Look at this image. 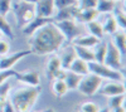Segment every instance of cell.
<instances>
[{"label":"cell","mask_w":126,"mask_h":112,"mask_svg":"<svg viewBox=\"0 0 126 112\" xmlns=\"http://www.w3.org/2000/svg\"><path fill=\"white\" fill-rule=\"evenodd\" d=\"M110 112H126V110H125V106H120V107L110 110Z\"/></svg>","instance_id":"74e56055"},{"label":"cell","mask_w":126,"mask_h":112,"mask_svg":"<svg viewBox=\"0 0 126 112\" xmlns=\"http://www.w3.org/2000/svg\"><path fill=\"white\" fill-rule=\"evenodd\" d=\"M9 50H10V44H9V42L0 38V57L8 54Z\"/></svg>","instance_id":"d590c367"},{"label":"cell","mask_w":126,"mask_h":112,"mask_svg":"<svg viewBox=\"0 0 126 112\" xmlns=\"http://www.w3.org/2000/svg\"><path fill=\"white\" fill-rule=\"evenodd\" d=\"M0 33L3 35L8 37V38H14V34H13V29L10 27L9 22L6 20V16H3L0 15Z\"/></svg>","instance_id":"83f0119b"},{"label":"cell","mask_w":126,"mask_h":112,"mask_svg":"<svg viewBox=\"0 0 126 112\" xmlns=\"http://www.w3.org/2000/svg\"><path fill=\"white\" fill-rule=\"evenodd\" d=\"M68 70H71V72L76 73V74H79V76H86V74L90 73L88 63L85 62V60H82V59H79V58H76L71 63Z\"/></svg>","instance_id":"d6986e66"},{"label":"cell","mask_w":126,"mask_h":112,"mask_svg":"<svg viewBox=\"0 0 126 112\" xmlns=\"http://www.w3.org/2000/svg\"><path fill=\"white\" fill-rule=\"evenodd\" d=\"M98 112H110V108L109 107H105V108H101Z\"/></svg>","instance_id":"60d3db41"},{"label":"cell","mask_w":126,"mask_h":112,"mask_svg":"<svg viewBox=\"0 0 126 112\" xmlns=\"http://www.w3.org/2000/svg\"><path fill=\"white\" fill-rule=\"evenodd\" d=\"M78 12V6L77 5H72L67 6L63 9H58L54 16H53V22H61V20H75L76 15Z\"/></svg>","instance_id":"9a60e30c"},{"label":"cell","mask_w":126,"mask_h":112,"mask_svg":"<svg viewBox=\"0 0 126 112\" xmlns=\"http://www.w3.org/2000/svg\"><path fill=\"white\" fill-rule=\"evenodd\" d=\"M48 23H53V19H49V18H40V16H35L32 22H29L28 24H25L22 30H23V34L30 37L33 33H35L38 29H40L42 27H44Z\"/></svg>","instance_id":"4fadbf2b"},{"label":"cell","mask_w":126,"mask_h":112,"mask_svg":"<svg viewBox=\"0 0 126 112\" xmlns=\"http://www.w3.org/2000/svg\"><path fill=\"white\" fill-rule=\"evenodd\" d=\"M92 49H93L94 62L103 63L105 56H106V52H107V42H105V40H100L98 44H96Z\"/></svg>","instance_id":"cb8c5ba5"},{"label":"cell","mask_w":126,"mask_h":112,"mask_svg":"<svg viewBox=\"0 0 126 112\" xmlns=\"http://www.w3.org/2000/svg\"><path fill=\"white\" fill-rule=\"evenodd\" d=\"M1 112H15V110H14L12 102H10L9 99L4 103V106H3V108H1Z\"/></svg>","instance_id":"8d00e7d4"},{"label":"cell","mask_w":126,"mask_h":112,"mask_svg":"<svg viewBox=\"0 0 126 112\" xmlns=\"http://www.w3.org/2000/svg\"><path fill=\"white\" fill-rule=\"evenodd\" d=\"M98 92L106 97H112L117 95H124L126 92L125 83L124 82H116V81H109V83L101 86Z\"/></svg>","instance_id":"8fae6325"},{"label":"cell","mask_w":126,"mask_h":112,"mask_svg":"<svg viewBox=\"0 0 126 112\" xmlns=\"http://www.w3.org/2000/svg\"><path fill=\"white\" fill-rule=\"evenodd\" d=\"M62 35L66 38L67 42H72L76 37L82 34V29L76 20H61V22H53Z\"/></svg>","instance_id":"8992f818"},{"label":"cell","mask_w":126,"mask_h":112,"mask_svg":"<svg viewBox=\"0 0 126 112\" xmlns=\"http://www.w3.org/2000/svg\"><path fill=\"white\" fill-rule=\"evenodd\" d=\"M101 107L94 102H83L79 106V112H98Z\"/></svg>","instance_id":"4dcf8cb0"},{"label":"cell","mask_w":126,"mask_h":112,"mask_svg":"<svg viewBox=\"0 0 126 112\" xmlns=\"http://www.w3.org/2000/svg\"><path fill=\"white\" fill-rule=\"evenodd\" d=\"M111 37H112L111 42L113 43V45L116 47L122 54H125V52H126V34H125V30L119 29L117 32L115 34H112Z\"/></svg>","instance_id":"ffe728a7"},{"label":"cell","mask_w":126,"mask_h":112,"mask_svg":"<svg viewBox=\"0 0 126 112\" xmlns=\"http://www.w3.org/2000/svg\"><path fill=\"white\" fill-rule=\"evenodd\" d=\"M102 39H98L96 37H93L91 34H81L78 37H76L75 39L71 42V44L73 45H79V47H85V48H93L96 44H98V42Z\"/></svg>","instance_id":"2e32d148"},{"label":"cell","mask_w":126,"mask_h":112,"mask_svg":"<svg viewBox=\"0 0 126 112\" xmlns=\"http://www.w3.org/2000/svg\"><path fill=\"white\" fill-rule=\"evenodd\" d=\"M57 9L53 0H38L35 4V16L53 19Z\"/></svg>","instance_id":"9c48e42d"},{"label":"cell","mask_w":126,"mask_h":112,"mask_svg":"<svg viewBox=\"0 0 126 112\" xmlns=\"http://www.w3.org/2000/svg\"><path fill=\"white\" fill-rule=\"evenodd\" d=\"M115 20L117 23V27L119 29L121 30H125L126 29V15H125V12L122 9H115L113 13H112Z\"/></svg>","instance_id":"f1b7e54d"},{"label":"cell","mask_w":126,"mask_h":112,"mask_svg":"<svg viewBox=\"0 0 126 112\" xmlns=\"http://www.w3.org/2000/svg\"><path fill=\"white\" fill-rule=\"evenodd\" d=\"M110 1H113V3H117V1H121V0H110Z\"/></svg>","instance_id":"b9f144b4"},{"label":"cell","mask_w":126,"mask_h":112,"mask_svg":"<svg viewBox=\"0 0 126 112\" xmlns=\"http://www.w3.org/2000/svg\"><path fill=\"white\" fill-rule=\"evenodd\" d=\"M10 12H13L18 25L23 28L25 24H28L35 18V4L25 3L22 0H13Z\"/></svg>","instance_id":"3957f363"},{"label":"cell","mask_w":126,"mask_h":112,"mask_svg":"<svg viewBox=\"0 0 126 112\" xmlns=\"http://www.w3.org/2000/svg\"><path fill=\"white\" fill-rule=\"evenodd\" d=\"M52 92L56 97H63L67 92L68 88L64 83L63 79H53V83H52Z\"/></svg>","instance_id":"484cf974"},{"label":"cell","mask_w":126,"mask_h":112,"mask_svg":"<svg viewBox=\"0 0 126 112\" xmlns=\"http://www.w3.org/2000/svg\"><path fill=\"white\" fill-rule=\"evenodd\" d=\"M75 47V52L77 58L85 60V62H94V56H93V49L91 48H85V47H79V45H73Z\"/></svg>","instance_id":"603a6c76"},{"label":"cell","mask_w":126,"mask_h":112,"mask_svg":"<svg viewBox=\"0 0 126 112\" xmlns=\"http://www.w3.org/2000/svg\"><path fill=\"white\" fill-rule=\"evenodd\" d=\"M53 1L57 10L67 8V6H72V5H77V0H53Z\"/></svg>","instance_id":"836d02e7"},{"label":"cell","mask_w":126,"mask_h":112,"mask_svg":"<svg viewBox=\"0 0 126 112\" xmlns=\"http://www.w3.org/2000/svg\"><path fill=\"white\" fill-rule=\"evenodd\" d=\"M66 42V38L62 35L56 24L48 23L29 37V50L32 54L48 56L59 52Z\"/></svg>","instance_id":"6da1fadb"},{"label":"cell","mask_w":126,"mask_h":112,"mask_svg":"<svg viewBox=\"0 0 126 112\" xmlns=\"http://www.w3.org/2000/svg\"><path fill=\"white\" fill-rule=\"evenodd\" d=\"M102 82H103V79H101L98 76L93 74V73H88L86 76H82L77 91L87 97H91L100 91Z\"/></svg>","instance_id":"5b68a950"},{"label":"cell","mask_w":126,"mask_h":112,"mask_svg":"<svg viewBox=\"0 0 126 112\" xmlns=\"http://www.w3.org/2000/svg\"><path fill=\"white\" fill-rule=\"evenodd\" d=\"M102 23V28H103V33L105 35H112L115 34L119 30V27H117V23L115 20L113 15L112 14H105V20Z\"/></svg>","instance_id":"ac0fdd59"},{"label":"cell","mask_w":126,"mask_h":112,"mask_svg":"<svg viewBox=\"0 0 126 112\" xmlns=\"http://www.w3.org/2000/svg\"><path fill=\"white\" fill-rule=\"evenodd\" d=\"M115 9H116V3L110 1V0H97L96 10L98 12L100 15L112 14Z\"/></svg>","instance_id":"d4e9b609"},{"label":"cell","mask_w":126,"mask_h":112,"mask_svg":"<svg viewBox=\"0 0 126 112\" xmlns=\"http://www.w3.org/2000/svg\"><path fill=\"white\" fill-rule=\"evenodd\" d=\"M100 14L98 12L94 9H79L78 8V12H77V15H76V22L78 24H87L92 20H96L98 19Z\"/></svg>","instance_id":"5bb4252c"},{"label":"cell","mask_w":126,"mask_h":112,"mask_svg":"<svg viewBox=\"0 0 126 112\" xmlns=\"http://www.w3.org/2000/svg\"><path fill=\"white\" fill-rule=\"evenodd\" d=\"M16 73V70L14 69H5V70H0V84H3L5 81H8L9 78L14 77Z\"/></svg>","instance_id":"e575fe53"},{"label":"cell","mask_w":126,"mask_h":112,"mask_svg":"<svg viewBox=\"0 0 126 112\" xmlns=\"http://www.w3.org/2000/svg\"><path fill=\"white\" fill-rule=\"evenodd\" d=\"M59 50H61V53L57 54V56L61 60V66L64 70H68L71 63L77 58L76 52H75V47H73V44H69V45H66V47L63 45Z\"/></svg>","instance_id":"7c38bea8"},{"label":"cell","mask_w":126,"mask_h":112,"mask_svg":"<svg viewBox=\"0 0 126 112\" xmlns=\"http://www.w3.org/2000/svg\"><path fill=\"white\" fill-rule=\"evenodd\" d=\"M86 27H87V29H88V34L96 37V38H98V39H103V37H105L103 28H102V23L100 22L98 19L92 20V22L87 23Z\"/></svg>","instance_id":"44dd1931"},{"label":"cell","mask_w":126,"mask_h":112,"mask_svg":"<svg viewBox=\"0 0 126 112\" xmlns=\"http://www.w3.org/2000/svg\"><path fill=\"white\" fill-rule=\"evenodd\" d=\"M61 69H63V68L61 66V60H59L58 56L56 53L50 54V58L47 63V76H48V78L53 79L56 77V74L58 73V70H61Z\"/></svg>","instance_id":"e0dca14e"},{"label":"cell","mask_w":126,"mask_h":112,"mask_svg":"<svg viewBox=\"0 0 126 112\" xmlns=\"http://www.w3.org/2000/svg\"><path fill=\"white\" fill-rule=\"evenodd\" d=\"M10 91H12V84H10L9 79L5 81L3 84H0V112H1V108H3L4 103L9 99Z\"/></svg>","instance_id":"4316f807"},{"label":"cell","mask_w":126,"mask_h":112,"mask_svg":"<svg viewBox=\"0 0 126 112\" xmlns=\"http://www.w3.org/2000/svg\"><path fill=\"white\" fill-rule=\"evenodd\" d=\"M30 112H56V111L52 108H47V110H42V111H30Z\"/></svg>","instance_id":"f35d334b"},{"label":"cell","mask_w":126,"mask_h":112,"mask_svg":"<svg viewBox=\"0 0 126 112\" xmlns=\"http://www.w3.org/2000/svg\"><path fill=\"white\" fill-rule=\"evenodd\" d=\"M124 105H125V93L110 97V101H109V108L110 110L120 107V106H124Z\"/></svg>","instance_id":"f546056e"},{"label":"cell","mask_w":126,"mask_h":112,"mask_svg":"<svg viewBox=\"0 0 126 112\" xmlns=\"http://www.w3.org/2000/svg\"><path fill=\"white\" fill-rule=\"evenodd\" d=\"M81 78H82V76L73 73V72H71V70H67L66 76H64V79H63V81H64V83H66L68 91H75V89L78 88V84L81 82Z\"/></svg>","instance_id":"7402d4cb"},{"label":"cell","mask_w":126,"mask_h":112,"mask_svg":"<svg viewBox=\"0 0 126 112\" xmlns=\"http://www.w3.org/2000/svg\"><path fill=\"white\" fill-rule=\"evenodd\" d=\"M22 1H25V3H30V4H37L38 0H22Z\"/></svg>","instance_id":"ab89813d"},{"label":"cell","mask_w":126,"mask_h":112,"mask_svg":"<svg viewBox=\"0 0 126 112\" xmlns=\"http://www.w3.org/2000/svg\"><path fill=\"white\" fill-rule=\"evenodd\" d=\"M103 64L116 70H122V53L113 45L111 40L107 42V52L103 59Z\"/></svg>","instance_id":"52a82bcc"},{"label":"cell","mask_w":126,"mask_h":112,"mask_svg":"<svg viewBox=\"0 0 126 112\" xmlns=\"http://www.w3.org/2000/svg\"><path fill=\"white\" fill-rule=\"evenodd\" d=\"M13 0H0V15L6 16L12 9Z\"/></svg>","instance_id":"1f68e13d"},{"label":"cell","mask_w":126,"mask_h":112,"mask_svg":"<svg viewBox=\"0 0 126 112\" xmlns=\"http://www.w3.org/2000/svg\"><path fill=\"white\" fill-rule=\"evenodd\" d=\"M90 73H93L98 76L101 79L106 81H116V82H125V74L122 70H116L113 68H110L105 66L103 63H97V62H90L88 63Z\"/></svg>","instance_id":"277c9868"},{"label":"cell","mask_w":126,"mask_h":112,"mask_svg":"<svg viewBox=\"0 0 126 112\" xmlns=\"http://www.w3.org/2000/svg\"><path fill=\"white\" fill-rule=\"evenodd\" d=\"M15 79L29 87H39L40 84V74L37 70H28V72H16Z\"/></svg>","instance_id":"30bf717a"},{"label":"cell","mask_w":126,"mask_h":112,"mask_svg":"<svg viewBox=\"0 0 126 112\" xmlns=\"http://www.w3.org/2000/svg\"><path fill=\"white\" fill-rule=\"evenodd\" d=\"M40 87H29L24 86L10 91L9 101L12 102L15 112H30L39 98Z\"/></svg>","instance_id":"7a4b0ae2"},{"label":"cell","mask_w":126,"mask_h":112,"mask_svg":"<svg viewBox=\"0 0 126 112\" xmlns=\"http://www.w3.org/2000/svg\"><path fill=\"white\" fill-rule=\"evenodd\" d=\"M32 52L28 50H19V52H15L13 54H5L0 57V70H5V69H13V67L20 62L23 58L30 56Z\"/></svg>","instance_id":"ba28073f"},{"label":"cell","mask_w":126,"mask_h":112,"mask_svg":"<svg viewBox=\"0 0 126 112\" xmlns=\"http://www.w3.org/2000/svg\"><path fill=\"white\" fill-rule=\"evenodd\" d=\"M97 0H77V6L79 9H94Z\"/></svg>","instance_id":"d6a6232c"}]
</instances>
